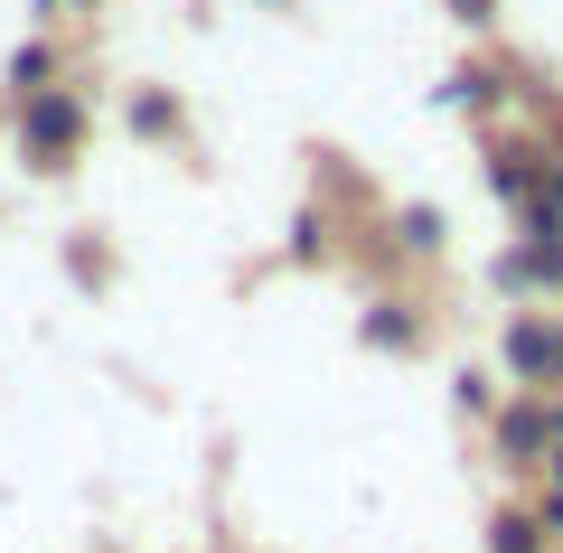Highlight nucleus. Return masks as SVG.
Segmentation results:
<instances>
[{"label":"nucleus","mask_w":563,"mask_h":553,"mask_svg":"<svg viewBox=\"0 0 563 553\" xmlns=\"http://www.w3.org/2000/svg\"><path fill=\"white\" fill-rule=\"evenodd\" d=\"M85 132H95V103H85V85H38V95L10 103V141H20V159L38 178H66L85 159Z\"/></svg>","instance_id":"f257e3e1"},{"label":"nucleus","mask_w":563,"mask_h":553,"mask_svg":"<svg viewBox=\"0 0 563 553\" xmlns=\"http://www.w3.org/2000/svg\"><path fill=\"white\" fill-rule=\"evenodd\" d=\"M554 422H563V395H507L498 413H488V441H498V460L517 478H536L544 451H554Z\"/></svg>","instance_id":"f03ea898"},{"label":"nucleus","mask_w":563,"mask_h":553,"mask_svg":"<svg viewBox=\"0 0 563 553\" xmlns=\"http://www.w3.org/2000/svg\"><path fill=\"white\" fill-rule=\"evenodd\" d=\"M498 291L507 300H536V291H563V225L544 207H526V235L498 254Z\"/></svg>","instance_id":"7ed1b4c3"},{"label":"nucleus","mask_w":563,"mask_h":553,"mask_svg":"<svg viewBox=\"0 0 563 553\" xmlns=\"http://www.w3.org/2000/svg\"><path fill=\"white\" fill-rule=\"evenodd\" d=\"M498 356H507V376H517V395H554V385H563V319L517 310L507 338H498Z\"/></svg>","instance_id":"20e7f679"},{"label":"nucleus","mask_w":563,"mask_h":553,"mask_svg":"<svg viewBox=\"0 0 563 553\" xmlns=\"http://www.w3.org/2000/svg\"><path fill=\"white\" fill-rule=\"evenodd\" d=\"M488 188L526 217V207H536V188H544V141H488Z\"/></svg>","instance_id":"39448f33"},{"label":"nucleus","mask_w":563,"mask_h":553,"mask_svg":"<svg viewBox=\"0 0 563 553\" xmlns=\"http://www.w3.org/2000/svg\"><path fill=\"white\" fill-rule=\"evenodd\" d=\"M357 338H366V347H395V356H413V347H422V310H413V300H366Z\"/></svg>","instance_id":"423d86ee"},{"label":"nucleus","mask_w":563,"mask_h":553,"mask_svg":"<svg viewBox=\"0 0 563 553\" xmlns=\"http://www.w3.org/2000/svg\"><path fill=\"white\" fill-rule=\"evenodd\" d=\"M385 235H395V244H404L413 263H442L451 225H442V207H395V217H385Z\"/></svg>","instance_id":"0eeeda50"},{"label":"nucleus","mask_w":563,"mask_h":553,"mask_svg":"<svg viewBox=\"0 0 563 553\" xmlns=\"http://www.w3.org/2000/svg\"><path fill=\"white\" fill-rule=\"evenodd\" d=\"M554 544V526H544L536 507H498L488 516V553H544Z\"/></svg>","instance_id":"6e6552de"},{"label":"nucleus","mask_w":563,"mask_h":553,"mask_svg":"<svg viewBox=\"0 0 563 553\" xmlns=\"http://www.w3.org/2000/svg\"><path fill=\"white\" fill-rule=\"evenodd\" d=\"M132 132H141V141H179V132H188L179 95H161V85H141V95H132Z\"/></svg>","instance_id":"1a4fd4ad"},{"label":"nucleus","mask_w":563,"mask_h":553,"mask_svg":"<svg viewBox=\"0 0 563 553\" xmlns=\"http://www.w3.org/2000/svg\"><path fill=\"white\" fill-rule=\"evenodd\" d=\"M57 76H66L57 38H29L20 57H10V103H20V95H38V85H57Z\"/></svg>","instance_id":"9d476101"},{"label":"nucleus","mask_w":563,"mask_h":553,"mask_svg":"<svg viewBox=\"0 0 563 553\" xmlns=\"http://www.w3.org/2000/svg\"><path fill=\"white\" fill-rule=\"evenodd\" d=\"M536 478H544V488H536V516L563 534V422H554V451H544V469H536Z\"/></svg>","instance_id":"9b49d317"},{"label":"nucleus","mask_w":563,"mask_h":553,"mask_svg":"<svg viewBox=\"0 0 563 553\" xmlns=\"http://www.w3.org/2000/svg\"><path fill=\"white\" fill-rule=\"evenodd\" d=\"M451 103H479L488 113V103H498V76H488V66H461V76H451Z\"/></svg>","instance_id":"f8f14e48"},{"label":"nucleus","mask_w":563,"mask_h":553,"mask_svg":"<svg viewBox=\"0 0 563 553\" xmlns=\"http://www.w3.org/2000/svg\"><path fill=\"white\" fill-rule=\"evenodd\" d=\"M536 207L563 225V151H544V188H536Z\"/></svg>","instance_id":"ddd939ff"},{"label":"nucleus","mask_w":563,"mask_h":553,"mask_svg":"<svg viewBox=\"0 0 563 553\" xmlns=\"http://www.w3.org/2000/svg\"><path fill=\"white\" fill-rule=\"evenodd\" d=\"M38 10V29H66V20H85V10H103V0H29Z\"/></svg>","instance_id":"4468645a"},{"label":"nucleus","mask_w":563,"mask_h":553,"mask_svg":"<svg viewBox=\"0 0 563 553\" xmlns=\"http://www.w3.org/2000/svg\"><path fill=\"white\" fill-rule=\"evenodd\" d=\"M442 10H451L461 29H498V0H442Z\"/></svg>","instance_id":"2eb2a0df"},{"label":"nucleus","mask_w":563,"mask_h":553,"mask_svg":"<svg viewBox=\"0 0 563 553\" xmlns=\"http://www.w3.org/2000/svg\"><path fill=\"white\" fill-rule=\"evenodd\" d=\"M273 10H291V0H273Z\"/></svg>","instance_id":"dca6fc26"}]
</instances>
